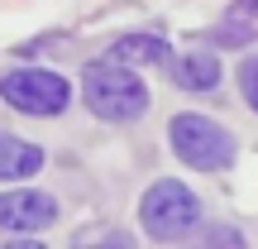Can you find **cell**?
I'll use <instances>...</instances> for the list:
<instances>
[{
  "label": "cell",
  "mask_w": 258,
  "mask_h": 249,
  "mask_svg": "<svg viewBox=\"0 0 258 249\" xmlns=\"http://www.w3.org/2000/svg\"><path fill=\"white\" fill-rule=\"evenodd\" d=\"M167 139H172V154L182 158L186 168H196V173H225V168L234 163V139H230V129L215 125L211 115H196V111L172 115Z\"/></svg>",
  "instance_id": "2"
},
{
  "label": "cell",
  "mask_w": 258,
  "mask_h": 249,
  "mask_svg": "<svg viewBox=\"0 0 258 249\" xmlns=\"http://www.w3.org/2000/svg\"><path fill=\"white\" fill-rule=\"evenodd\" d=\"M82 101L96 120L110 125H134L139 115L148 111V86L144 77L129 63H115V58H101L82 72Z\"/></svg>",
  "instance_id": "1"
},
{
  "label": "cell",
  "mask_w": 258,
  "mask_h": 249,
  "mask_svg": "<svg viewBox=\"0 0 258 249\" xmlns=\"http://www.w3.org/2000/svg\"><path fill=\"white\" fill-rule=\"evenodd\" d=\"M105 58L129 63V67H158V63L172 58V48H167V38H158V34H124V38H115V43H110V53H105Z\"/></svg>",
  "instance_id": "7"
},
{
  "label": "cell",
  "mask_w": 258,
  "mask_h": 249,
  "mask_svg": "<svg viewBox=\"0 0 258 249\" xmlns=\"http://www.w3.org/2000/svg\"><path fill=\"white\" fill-rule=\"evenodd\" d=\"M139 221H144V235H153V240H182L201 221V196L177 177H163V182H153L144 192Z\"/></svg>",
  "instance_id": "3"
},
{
  "label": "cell",
  "mask_w": 258,
  "mask_h": 249,
  "mask_svg": "<svg viewBox=\"0 0 258 249\" xmlns=\"http://www.w3.org/2000/svg\"><path fill=\"white\" fill-rule=\"evenodd\" d=\"M211 244H244V235L230 230V225H220V230H211Z\"/></svg>",
  "instance_id": "11"
},
{
  "label": "cell",
  "mask_w": 258,
  "mask_h": 249,
  "mask_svg": "<svg viewBox=\"0 0 258 249\" xmlns=\"http://www.w3.org/2000/svg\"><path fill=\"white\" fill-rule=\"evenodd\" d=\"M0 101L19 115H62L72 101V86L48 67H15L0 77Z\"/></svg>",
  "instance_id": "4"
},
{
  "label": "cell",
  "mask_w": 258,
  "mask_h": 249,
  "mask_svg": "<svg viewBox=\"0 0 258 249\" xmlns=\"http://www.w3.org/2000/svg\"><path fill=\"white\" fill-rule=\"evenodd\" d=\"M167 63H172L177 86H186V91H215V86H220V58L206 53V48L182 53V58H167Z\"/></svg>",
  "instance_id": "6"
},
{
  "label": "cell",
  "mask_w": 258,
  "mask_h": 249,
  "mask_svg": "<svg viewBox=\"0 0 258 249\" xmlns=\"http://www.w3.org/2000/svg\"><path fill=\"white\" fill-rule=\"evenodd\" d=\"M239 91H244V101H249L253 115H258V53L239 63Z\"/></svg>",
  "instance_id": "10"
},
{
  "label": "cell",
  "mask_w": 258,
  "mask_h": 249,
  "mask_svg": "<svg viewBox=\"0 0 258 249\" xmlns=\"http://www.w3.org/2000/svg\"><path fill=\"white\" fill-rule=\"evenodd\" d=\"M249 34H258V0H234L225 24L215 29V38H220V43H244Z\"/></svg>",
  "instance_id": "9"
},
{
  "label": "cell",
  "mask_w": 258,
  "mask_h": 249,
  "mask_svg": "<svg viewBox=\"0 0 258 249\" xmlns=\"http://www.w3.org/2000/svg\"><path fill=\"white\" fill-rule=\"evenodd\" d=\"M43 168V148L29 144V139L0 134V182H24Z\"/></svg>",
  "instance_id": "8"
},
{
  "label": "cell",
  "mask_w": 258,
  "mask_h": 249,
  "mask_svg": "<svg viewBox=\"0 0 258 249\" xmlns=\"http://www.w3.org/2000/svg\"><path fill=\"white\" fill-rule=\"evenodd\" d=\"M53 221H57V202L48 192H34V187L0 192V230L34 235V230H48Z\"/></svg>",
  "instance_id": "5"
}]
</instances>
